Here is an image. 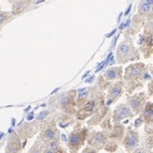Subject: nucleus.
<instances>
[{
  "label": "nucleus",
  "mask_w": 153,
  "mask_h": 153,
  "mask_svg": "<svg viewBox=\"0 0 153 153\" xmlns=\"http://www.w3.org/2000/svg\"><path fill=\"white\" fill-rule=\"evenodd\" d=\"M33 114H34V113L32 112V113H30V114H29L28 115L27 120H28V121H30V120H32L34 119V115H33Z\"/></svg>",
  "instance_id": "nucleus-19"
},
{
  "label": "nucleus",
  "mask_w": 153,
  "mask_h": 153,
  "mask_svg": "<svg viewBox=\"0 0 153 153\" xmlns=\"http://www.w3.org/2000/svg\"><path fill=\"white\" fill-rule=\"evenodd\" d=\"M70 99L68 97H63L61 100H60V104L61 105H66L68 104L69 102Z\"/></svg>",
  "instance_id": "nucleus-16"
},
{
  "label": "nucleus",
  "mask_w": 153,
  "mask_h": 153,
  "mask_svg": "<svg viewBox=\"0 0 153 153\" xmlns=\"http://www.w3.org/2000/svg\"><path fill=\"white\" fill-rule=\"evenodd\" d=\"M30 108H31V106H28V108H26L24 109V112H27V111H28V110H29Z\"/></svg>",
  "instance_id": "nucleus-38"
},
{
  "label": "nucleus",
  "mask_w": 153,
  "mask_h": 153,
  "mask_svg": "<svg viewBox=\"0 0 153 153\" xmlns=\"http://www.w3.org/2000/svg\"><path fill=\"white\" fill-rule=\"evenodd\" d=\"M130 22H131V20H127V21H126V22L125 23V28L128 27V26L130 25Z\"/></svg>",
  "instance_id": "nucleus-29"
},
{
  "label": "nucleus",
  "mask_w": 153,
  "mask_h": 153,
  "mask_svg": "<svg viewBox=\"0 0 153 153\" xmlns=\"http://www.w3.org/2000/svg\"><path fill=\"white\" fill-rule=\"evenodd\" d=\"M90 72H91V71H86V72L84 73V75H83V79H84V78H85L86 76H88V75L90 74Z\"/></svg>",
  "instance_id": "nucleus-26"
},
{
  "label": "nucleus",
  "mask_w": 153,
  "mask_h": 153,
  "mask_svg": "<svg viewBox=\"0 0 153 153\" xmlns=\"http://www.w3.org/2000/svg\"><path fill=\"white\" fill-rule=\"evenodd\" d=\"M85 91H86V89H85V88H82V89H79V90L77 91V92L80 94V93H84V92H85Z\"/></svg>",
  "instance_id": "nucleus-27"
},
{
  "label": "nucleus",
  "mask_w": 153,
  "mask_h": 153,
  "mask_svg": "<svg viewBox=\"0 0 153 153\" xmlns=\"http://www.w3.org/2000/svg\"><path fill=\"white\" fill-rule=\"evenodd\" d=\"M8 17H9V14L7 12H0V24L4 23L7 20Z\"/></svg>",
  "instance_id": "nucleus-11"
},
{
  "label": "nucleus",
  "mask_w": 153,
  "mask_h": 153,
  "mask_svg": "<svg viewBox=\"0 0 153 153\" xmlns=\"http://www.w3.org/2000/svg\"><path fill=\"white\" fill-rule=\"evenodd\" d=\"M144 77H145V78H146V79H150V78H151V76H150V75H149V74H147V73H146V74H145V76H144Z\"/></svg>",
  "instance_id": "nucleus-34"
},
{
  "label": "nucleus",
  "mask_w": 153,
  "mask_h": 153,
  "mask_svg": "<svg viewBox=\"0 0 153 153\" xmlns=\"http://www.w3.org/2000/svg\"><path fill=\"white\" fill-rule=\"evenodd\" d=\"M140 72H141V68H140V67H134V68L132 70V71H131V76H138L139 74H140Z\"/></svg>",
  "instance_id": "nucleus-12"
},
{
  "label": "nucleus",
  "mask_w": 153,
  "mask_h": 153,
  "mask_svg": "<svg viewBox=\"0 0 153 153\" xmlns=\"http://www.w3.org/2000/svg\"><path fill=\"white\" fill-rule=\"evenodd\" d=\"M144 1H145L146 3H147L149 5H151L152 7L153 6V0H144Z\"/></svg>",
  "instance_id": "nucleus-24"
},
{
  "label": "nucleus",
  "mask_w": 153,
  "mask_h": 153,
  "mask_svg": "<svg viewBox=\"0 0 153 153\" xmlns=\"http://www.w3.org/2000/svg\"><path fill=\"white\" fill-rule=\"evenodd\" d=\"M68 125H69V123H66V124H62V123H60V124H59V126H60L61 127H63V128L66 127Z\"/></svg>",
  "instance_id": "nucleus-31"
},
{
  "label": "nucleus",
  "mask_w": 153,
  "mask_h": 153,
  "mask_svg": "<svg viewBox=\"0 0 153 153\" xmlns=\"http://www.w3.org/2000/svg\"><path fill=\"white\" fill-rule=\"evenodd\" d=\"M87 153H95L94 152H87Z\"/></svg>",
  "instance_id": "nucleus-46"
},
{
  "label": "nucleus",
  "mask_w": 153,
  "mask_h": 153,
  "mask_svg": "<svg viewBox=\"0 0 153 153\" xmlns=\"http://www.w3.org/2000/svg\"><path fill=\"white\" fill-rule=\"evenodd\" d=\"M94 106H95V104H94V102H90L88 104L86 105V107L84 108V109L85 110H87V111H91V110H93V108H94Z\"/></svg>",
  "instance_id": "nucleus-15"
},
{
  "label": "nucleus",
  "mask_w": 153,
  "mask_h": 153,
  "mask_svg": "<svg viewBox=\"0 0 153 153\" xmlns=\"http://www.w3.org/2000/svg\"><path fill=\"white\" fill-rule=\"evenodd\" d=\"M146 153H152V152H146Z\"/></svg>",
  "instance_id": "nucleus-47"
},
{
  "label": "nucleus",
  "mask_w": 153,
  "mask_h": 153,
  "mask_svg": "<svg viewBox=\"0 0 153 153\" xmlns=\"http://www.w3.org/2000/svg\"><path fill=\"white\" fill-rule=\"evenodd\" d=\"M8 132H9V133H11V132H12V129H11V128H10V129L8 130Z\"/></svg>",
  "instance_id": "nucleus-44"
},
{
  "label": "nucleus",
  "mask_w": 153,
  "mask_h": 153,
  "mask_svg": "<svg viewBox=\"0 0 153 153\" xmlns=\"http://www.w3.org/2000/svg\"><path fill=\"white\" fill-rule=\"evenodd\" d=\"M112 103V100H108V102H107V105H110Z\"/></svg>",
  "instance_id": "nucleus-41"
},
{
  "label": "nucleus",
  "mask_w": 153,
  "mask_h": 153,
  "mask_svg": "<svg viewBox=\"0 0 153 153\" xmlns=\"http://www.w3.org/2000/svg\"><path fill=\"white\" fill-rule=\"evenodd\" d=\"M54 135H55V134H54L53 131H52V130H50V129L46 131V137L48 139H53V138H54Z\"/></svg>",
  "instance_id": "nucleus-14"
},
{
  "label": "nucleus",
  "mask_w": 153,
  "mask_h": 153,
  "mask_svg": "<svg viewBox=\"0 0 153 153\" xmlns=\"http://www.w3.org/2000/svg\"><path fill=\"white\" fill-rule=\"evenodd\" d=\"M120 91H121V89H120V86H114V87H113L111 90V93L113 96H114V97H118L119 95L120 94Z\"/></svg>",
  "instance_id": "nucleus-10"
},
{
  "label": "nucleus",
  "mask_w": 153,
  "mask_h": 153,
  "mask_svg": "<svg viewBox=\"0 0 153 153\" xmlns=\"http://www.w3.org/2000/svg\"><path fill=\"white\" fill-rule=\"evenodd\" d=\"M15 124H16V120L14 118H12V120H11V126H15Z\"/></svg>",
  "instance_id": "nucleus-32"
},
{
  "label": "nucleus",
  "mask_w": 153,
  "mask_h": 153,
  "mask_svg": "<svg viewBox=\"0 0 153 153\" xmlns=\"http://www.w3.org/2000/svg\"><path fill=\"white\" fill-rule=\"evenodd\" d=\"M132 115V113L129 108H126V107H122L120 108L119 110L116 112V119L117 120H122V119L126 118V117H129Z\"/></svg>",
  "instance_id": "nucleus-2"
},
{
  "label": "nucleus",
  "mask_w": 153,
  "mask_h": 153,
  "mask_svg": "<svg viewBox=\"0 0 153 153\" xmlns=\"http://www.w3.org/2000/svg\"><path fill=\"white\" fill-rule=\"evenodd\" d=\"M87 95V92H84V93H80L79 94V97H84V96H86Z\"/></svg>",
  "instance_id": "nucleus-36"
},
{
  "label": "nucleus",
  "mask_w": 153,
  "mask_h": 153,
  "mask_svg": "<svg viewBox=\"0 0 153 153\" xmlns=\"http://www.w3.org/2000/svg\"><path fill=\"white\" fill-rule=\"evenodd\" d=\"M48 111H42L38 115H37V117H36V120H42V119H44L46 116H48Z\"/></svg>",
  "instance_id": "nucleus-13"
},
{
  "label": "nucleus",
  "mask_w": 153,
  "mask_h": 153,
  "mask_svg": "<svg viewBox=\"0 0 153 153\" xmlns=\"http://www.w3.org/2000/svg\"><path fill=\"white\" fill-rule=\"evenodd\" d=\"M26 144H27V140H25V141L23 142V144H22V147H25V146H26Z\"/></svg>",
  "instance_id": "nucleus-42"
},
{
  "label": "nucleus",
  "mask_w": 153,
  "mask_h": 153,
  "mask_svg": "<svg viewBox=\"0 0 153 153\" xmlns=\"http://www.w3.org/2000/svg\"><path fill=\"white\" fill-rule=\"evenodd\" d=\"M79 142H80V139H79V137H78L77 135H76V134H72V135L70 137V143H71L72 146H76V145H78Z\"/></svg>",
  "instance_id": "nucleus-9"
},
{
  "label": "nucleus",
  "mask_w": 153,
  "mask_h": 153,
  "mask_svg": "<svg viewBox=\"0 0 153 153\" xmlns=\"http://www.w3.org/2000/svg\"><path fill=\"white\" fill-rule=\"evenodd\" d=\"M129 52H130V47H129L127 44L122 43V44L120 45V47H119V53H120V54L126 55V54H127Z\"/></svg>",
  "instance_id": "nucleus-4"
},
{
  "label": "nucleus",
  "mask_w": 153,
  "mask_h": 153,
  "mask_svg": "<svg viewBox=\"0 0 153 153\" xmlns=\"http://www.w3.org/2000/svg\"><path fill=\"white\" fill-rule=\"evenodd\" d=\"M121 16H122V13H120V16H119L118 22H120V17H121Z\"/></svg>",
  "instance_id": "nucleus-43"
},
{
  "label": "nucleus",
  "mask_w": 153,
  "mask_h": 153,
  "mask_svg": "<svg viewBox=\"0 0 153 153\" xmlns=\"http://www.w3.org/2000/svg\"><path fill=\"white\" fill-rule=\"evenodd\" d=\"M59 90H60V88H57V89H55L54 91L51 92V95H53V94H55V93H57V92H58V91H59Z\"/></svg>",
  "instance_id": "nucleus-28"
},
{
  "label": "nucleus",
  "mask_w": 153,
  "mask_h": 153,
  "mask_svg": "<svg viewBox=\"0 0 153 153\" xmlns=\"http://www.w3.org/2000/svg\"><path fill=\"white\" fill-rule=\"evenodd\" d=\"M41 106H42V107H46V106H47V104H46V103H43V104H42Z\"/></svg>",
  "instance_id": "nucleus-45"
},
{
  "label": "nucleus",
  "mask_w": 153,
  "mask_h": 153,
  "mask_svg": "<svg viewBox=\"0 0 153 153\" xmlns=\"http://www.w3.org/2000/svg\"><path fill=\"white\" fill-rule=\"evenodd\" d=\"M132 4H130L129 6H128V8H127V10H126V11L125 12V16H127V15L129 14V12L131 11V9H132Z\"/></svg>",
  "instance_id": "nucleus-20"
},
{
  "label": "nucleus",
  "mask_w": 153,
  "mask_h": 153,
  "mask_svg": "<svg viewBox=\"0 0 153 153\" xmlns=\"http://www.w3.org/2000/svg\"><path fill=\"white\" fill-rule=\"evenodd\" d=\"M109 65H114V57H113V55L111 56V58H110V59H109Z\"/></svg>",
  "instance_id": "nucleus-25"
},
{
  "label": "nucleus",
  "mask_w": 153,
  "mask_h": 153,
  "mask_svg": "<svg viewBox=\"0 0 153 153\" xmlns=\"http://www.w3.org/2000/svg\"><path fill=\"white\" fill-rule=\"evenodd\" d=\"M130 105H131L132 108L137 109L141 106V102H140L139 98H132V99L130 100Z\"/></svg>",
  "instance_id": "nucleus-7"
},
{
  "label": "nucleus",
  "mask_w": 153,
  "mask_h": 153,
  "mask_svg": "<svg viewBox=\"0 0 153 153\" xmlns=\"http://www.w3.org/2000/svg\"><path fill=\"white\" fill-rule=\"evenodd\" d=\"M146 152L145 149H143V148H139V149H136L135 150V152L134 153H146Z\"/></svg>",
  "instance_id": "nucleus-18"
},
{
  "label": "nucleus",
  "mask_w": 153,
  "mask_h": 153,
  "mask_svg": "<svg viewBox=\"0 0 153 153\" xmlns=\"http://www.w3.org/2000/svg\"><path fill=\"white\" fill-rule=\"evenodd\" d=\"M106 77L107 79H114L117 76V71L116 70H109L106 72Z\"/></svg>",
  "instance_id": "nucleus-8"
},
{
  "label": "nucleus",
  "mask_w": 153,
  "mask_h": 153,
  "mask_svg": "<svg viewBox=\"0 0 153 153\" xmlns=\"http://www.w3.org/2000/svg\"><path fill=\"white\" fill-rule=\"evenodd\" d=\"M142 123V120H140V119H138V120H136V121H135V126H139L140 124Z\"/></svg>",
  "instance_id": "nucleus-23"
},
{
  "label": "nucleus",
  "mask_w": 153,
  "mask_h": 153,
  "mask_svg": "<svg viewBox=\"0 0 153 153\" xmlns=\"http://www.w3.org/2000/svg\"><path fill=\"white\" fill-rule=\"evenodd\" d=\"M150 29L153 32V22H152L150 23Z\"/></svg>",
  "instance_id": "nucleus-35"
},
{
  "label": "nucleus",
  "mask_w": 153,
  "mask_h": 153,
  "mask_svg": "<svg viewBox=\"0 0 153 153\" xmlns=\"http://www.w3.org/2000/svg\"><path fill=\"white\" fill-rule=\"evenodd\" d=\"M4 132H1V133H0V140H1V139H2L3 137H4Z\"/></svg>",
  "instance_id": "nucleus-40"
},
{
  "label": "nucleus",
  "mask_w": 153,
  "mask_h": 153,
  "mask_svg": "<svg viewBox=\"0 0 153 153\" xmlns=\"http://www.w3.org/2000/svg\"><path fill=\"white\" fill-rule=\"evenodd\" d=\"M45 153H53V151H52V150L50 149V150H48V151H46V152H45Z\"/></svg>",
  "instance_id": "nucleus-37"
},
{
  "label": "nucleus",
  "mask_w": 153,
  "mask_h": 153,
  "mask_svg": "<svg viewBox=\"0 0 153 153\" xmlns=\"http://www.w3.org/2000/svg\"><path fill=\"white\" fill-rule=\"evenodd\" d=\"M115 32H116V29H114V30L112 31L111 33H109V34H108V35H107V37H108V38L111 37V36H113V35L115 34Z\"/></svg>",
  "instance_id": "nucleus-22"
},
{
  "label": "nucleus",
  "mask_w": 153,
  "mask_h": 153,
  "mask_svg": "<svg viewBox=\"0 0 153 153\" xmlns=\"http://www.w3.org/2000/svg\"><path fill=\"white\" fill-rule=\"evenodd\" d=\"M151 10H152V6L149 5V4H148L147 3H146L144 0H142L139 7V12H140L141 14H146V13L150 12Z\"/></svg>",
  "instance_id": "nucleus-3"
},
{
  "label": "nucleus",
  "mask_w": 153,
  "mask_h": 153,
  "mask_svg": "<svg viewBox=\"0 0 153 153\" xmlns=\"http://www.w3.org/2000/svg\"><path fill=\"white\" fill-rule=\"evenodd\" d=\"M125 28V23H121L120 25V27H119V28L120 29H122V28Z\"/></svg>",
  "instance_id": "nucleus-33"
},
{
  "label": "nucleus",
  "mask_w": 153,
  "mask_h": 153,
  "mask_svg": "<svg viewBox=\"0 0 153 153\" xmlns=\"http://www.w3.org/2000/svg\"><path fill=\"white\" fill-rule=\"evenodd\" d=\"M50 148H51L52 151H55V150L58 149V145L56 144L55 142H52V143H50Z\"/></svg>",
  "instance_id": "nucleus-17"
},
{
  "label": "nucleus",
  "mask_w": 153,
  "mask_h": 153,
  "mask_svg": "<svg viewBox=\"0 0 153 153\" xmlns=\"http://www.w3.org/2000/svg\"><path fill=\"white\" fill-rule=\"evenodd\" d=\"M43 2H45V0H39V1L36 2V4H41V3H43Z\"/></svg>",
  "instance_id": "nucleus-39"
},
{
  "label": "nucleus",
  "mask_w": 153,
  "mask_h": 153,
  "mask_svg": "<svg viewBox=\"0 0 153 153\" xmlns=\"http://www.w3.org/2000/svg\"><path fill=\"white\" fill-rule=\"evenodd\" d=\"M61 139H62L63 141H66V136H65V134H61Z\"/></svg>",
  "instance_id": "nucleus-30"
},
{
  "label": "nucleus",
  "mask_w": 153,
  "mask_h": 153,
  "mask_svg": "<svg viewBox=\"0 0 153 153\" xmlns=\"http://www.w3.org/2000/svg\"><path fill=\"white\" fill-rule=\"evenodd\" d=\"M94 77H95L94 76H91V77H89V78L85 79V81H84V82H85V83H90V82H92V81L94 80Z\"/></svg>",
  "instance_id": "nucleus-21"
},
{
  "label": "nucleus",
  "mask_w": 153,
  "mask_h": 153,
  "mask_svg": "<svg viewBox=\"0 0 153 153\" xmlns=\"http://www.w3.org/2000/svg\"><path fill=\"white\" fill-rule=\"evenodd\" d=\"M145 115L147 119L152 120L153 119V106L152 105H148L146 108L145 110Z\"/></svg>",
  "instance_id": "nucleus-5"
},
{
  "label": "nucleus",
  "mask_w": 153,
  "mask_h": 153,
  "mask_svg": "<svg viewBox=\"0 0 153 153\" xmlns=\"http://www.w3.org/2000/svg\"><path fill=\"white\" fill-rule=\"evenodd\" d=\"M138 143H139L138 134L133 131L129 132V134L127 135L126 139V146L127 147V149L130 151L135 149L138 146Z\"/></svg>",
  "instance_id": "nucleus-1"
},
{
  "label": "nucleus",
  "mask_w": 153,
  "mask_h": 153,
  "mask_svg": "<svg viewBox=\"0 0 153 153\" xmlns=\"http://www.w3.org/2000/svg\"><path fill=\"white\" fill-rule=\"evenodd\" d=\"M104 135L102 134V133H97V134H96V136L94 137V142H95V144L96 145H100V144H102L103 141H104Z\"/></svg>",
  "instance_id": "nucleus-6"
}]
</instances>
